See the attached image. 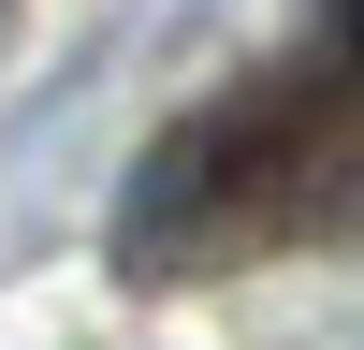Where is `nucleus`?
<instances>
[{
    "mask_svg": "<svg viewBox=\"0 0 364 350\" xmlns=\"http://www.w3.org/2000/svg\"><path fill=\"white\" fill-rule=\"evenodd\" d=\"M336 58H364V0H336Z\"/></svg>",
    "mask_w": 364,
    "mask_h": 350,
    "instance_id": "obj_1",
    "label": "nucleus"
}]
</instances>
